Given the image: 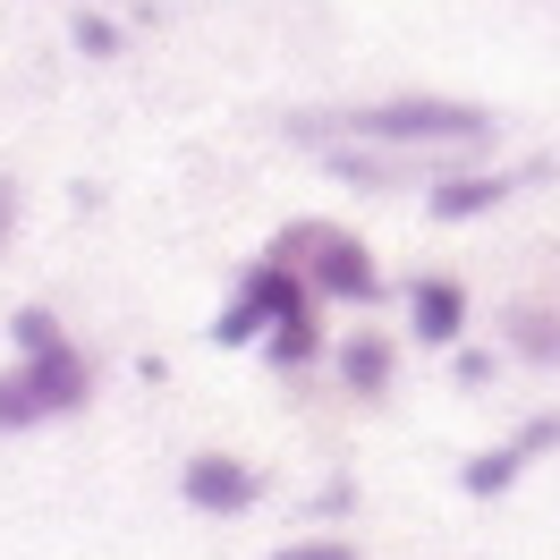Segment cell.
<instances>
[{
	"label": "cell",
	"mask_w": 560,
	"mask_h": 560,
	"mask_svg": "<svg viewBox=\"0 0 560 560\" xmlns=\"http://www.w3.org/2000/svg\"><path fill=\"white\" fill-rule=\"evenodd\" d=\"M510 331H518V357H560V331H552V323H535L526 306L510 315Z\"/></svg>",
	"instance_id": "5bb4252c"
},
{
	"label": "cell",
	"mask_w": 560,
	"mask_h": 560,
	"mask_svg": "<svg viewBox=\"0 0 560 560\" xmlns=\"http://www.w3.org/2000/svg\"><path fill=\"white\" fill-rule=\"evenodd\" d=\"M69 43L85 51V60H119V51H128V35H119L110 9H69Z\"/></svg>",
	"instance_id": "8fae6325"
},
{
	"label": "cell",
	"mask_w": 560,
	"mask_h": 560,
	"mask_svg": "<svg viewBox=\"0 0 560 560\" xmlns=\"http://www.w3.org/2000/svg\"><path fill=\"white\" fill-rule=\"evenodd\" d=\"M451 374H458L467 390H485V383H492V357H485V349H476V357H451Z\"/></svg>",
	"instance_id": "2e32d148"
},
{
	"label": "cell",
	"mask_w": 560,
	"mask_h": 560,
	"mask_svg": "<svg viewBox=\"0 0 560 560\" xmlns=\"http://www.w3.org/2000/svg\"><path fill=\"white\" fill-rule=\"evenodd\" d=\"M26 383H35L43 417H77V408L94 399V365H85V349H77V340H60V349L26 357Z\"/></svg>",
	"instance_id": "ba28073f"
},
{
	"label": "cell",
	"mask_w": 560,
	"mask_h": 560,
	"mask_svg": "<svg viewBox=\"0 0 560 560\" xmlns=\"http://www.w3.org/2000/svg\"><path fill=\"white\" fill-rule=\"evenodd\" d=\"M433 196V221H485V212H501L510 196H518V171H492V162H467V171H451L442 187H424Z\"/></svg>",
	"instance_id": "52a82bcc"
},
{
	"label": "cell",
	"mask_w": 560,
	"mask_h": 560,
	"mask_svg": "<svg viewBox=\"0 0 560 560\" xmlns=\"http://www.w3.org/2000/svg\"><path fill=\"white\" fill-rule=\"evenodd\" d=\"M560 442V417H535V424H518V433H510V442H501V451H476L467 458V467H458V485L476 492V501H492V492H510L526 476V458H544Z\"/></svg>",
	"instance_id": "8992f818"
},
{
	"label": "cell",
	"mask_w": 560,
	"mask_h": 560,
	"mask_svg": "<svg viewBox=\"0 0 560 560\" xmlns=\"http://www.w3.org/2000/svg\"><path fill=\"white\" fill-rule=\"evenodd\" d=\"M9 340H18V357H43V349H60L69 331H60L51 306H18V315H9Z\"/></svg>",
	"instance_id": "4fadbf2b"
},
{
	"label": "cell",
	"mask_w": 560,
	"mask_h": 560,
	"mask_svg": "<svg viewBox=\"0 0 560 560\" xmlns=\"http://www.w3.org/2000/svg\"><path fill=\"white\" fill-rule=\"evenodd\" d=\"M298 144H383V153H492L501 110L467 94H374L340 110H298Z\"/></svg>",
	"instance_id": "6da1fadb"
},
{
	"label": "cell",
	"mask_w": 560,
	"mask_h": 560,
	"mask_svg": "<svg viewBox=\"0 0 560 560\" xmlns=\"http://www.w3.org/2000/svg\"><path fill=\"white\" fill-rule=\"evenodd\" d=\"M26 424H51V417H43L35 383H26V365H18V374H0V433H26Z\"/></svg>",
	"instance_id": "7c38bea8"
},
{
	"label": "cell",
	"mask_w": 560,
	"mask_h": 560,
	"mask_svg": "<svg viewBox=\"0 0 560 560\" xmlns=\"http://www.w3.org/2000/svg\"><path fill=\"white\" fill-rule=\"evenodd\" d=\"M280 264H298L315 298H349V306H374L383 298V264H374V246L340 230V221H298V230H280L272 246Z\"/></svg>",
	"instance_id": "7a4b0ae2"
},
{
	"label": "cell",
	"mask_w": 560,
	"mask_h": 560,
	"mask_svg": "<svg viewBox=\"0 0 560 560\" xmlns=\"http://www.w3.org/2000/svg\"><path fill=\"white\" fill-rule=\"evenodd\" d=\"M272 560H357V544H340V535H306V544H280Z\"/></svg>",
	"instance_id": "9a60e30c"
},
{
	"label": "cell",
	"mask_w": 560,
	"mask_h": 560,
	"mask_svg": "<svg viewBox=\"0 0 560 560\" xmlns=\"http://www.w3.org/2000/svg\"><path fill=\"white\" fill-rule=\"evenodd\" d=\"M264 357H272L280 374H298V365H315V357H323V331H315V315L298 306L289 323H272V331H264Z\"/></svg>",
	"instance_id": "30bf717a"
},
{
	"label": "cell",
	"mask_w": 560,
	"mask_h": 560,
	"mask_svg": "<svg viewBox=\"0 0 560 560\" xmlns=\"http://www.w3.org/2000/svg\"><path fill=\"white\" fill-rule=\"evenodd\" d=\"M467 315H476L467 280H451V272L408 280V340H417V349H458V340H467Z\"/></svg>",
	"instance_id": "5b68a950"
},
{
	"label": "cell",
	"mask_w": 560,
	"mask_h": 560,
	"mask_svg": "<svg viewBox=\"0 0 560 560\" xmlns=\"http://www.w3.org/2000/svg\"><path fill=\"white\" fill-rule=\"evenodd\" d=\"M315 510H323V518H349V510H357V485H323Z\"/></svg>",
	"instance_id": "e0dca14e"
},
{
	"label": "cell",
	"mask_w": 560,
	"mask_h": 560,
	"mask_svg": "<svg viewBox=\"0 0 560 560\" xmlns=\"http://www.w3.org/2000/svg\"><path fill=\"white\" fill-rule=\"evenodd\" d=\"M390 357H399V340H390V331H349V340L331 349L340 390H357V399H383V390H390Z\"/></svg>",
	"instance_id": "9c48e42d"
},
{
	"label": "cell",
	"mask_w": 560,
	"mask_h": 560,
	"mask_svg": "<svg viewBox=\"0 0 560 560\" xmlns=\"http://www.w3.org/2000/svg\"><path fill=\"white\" fill-rule=\"evenodd\" d=\"M178 501L205 510V518H246V510L264 501V476H255L246 458H230V451H196L178 467Z\"/></svg>",
	"instance_id": "277c9868"
},
{
	"label": "cell",
	"mask_w": 560,
	"mask_h": 560,
	"mask_svg": "<svg viewBox=\"0 0 560 560\" xmlns=\"http://www.w3.org/2000/svg\"><path fill=\"white\" fill-rule=\"evenodd\" d=\"M18 238V187H9V178H0V246Z\"/></svg>",
	"instance_id": "ac0fdd59"
},
{
	"label": "cell",
	"mask_w": 560,
	"mask_h": 560,
	"mask_svg": "<svg viewBox=\"0 0 560 560\" xmlns=\"http://www.w3.org/2000/svg\"><path fill=\"white\" fill-rule=\"evenodd\" d=\"M69 9H110V0H69Z\"/></svg>",
	"instance_id": "d6986e66"
},
{
	"label": "cell",
	"mask_w": 560,
	"mask_h": 560,
	"mask_svg": "<svg viewBox=\"0 0 560 560\" xmlns=\"http://www.w3.org/2000/svg\"><path fill=\"white\" fill-rule=\"evenodd\" d=\"M306 298H315V289H306V272H298V264H280V255L246 264L238 289H230V306L212 315V349H246V340H264V331H272V323H289Z\"/></svg>",
	"instance_id": "3957f363"
}]
</instances>
